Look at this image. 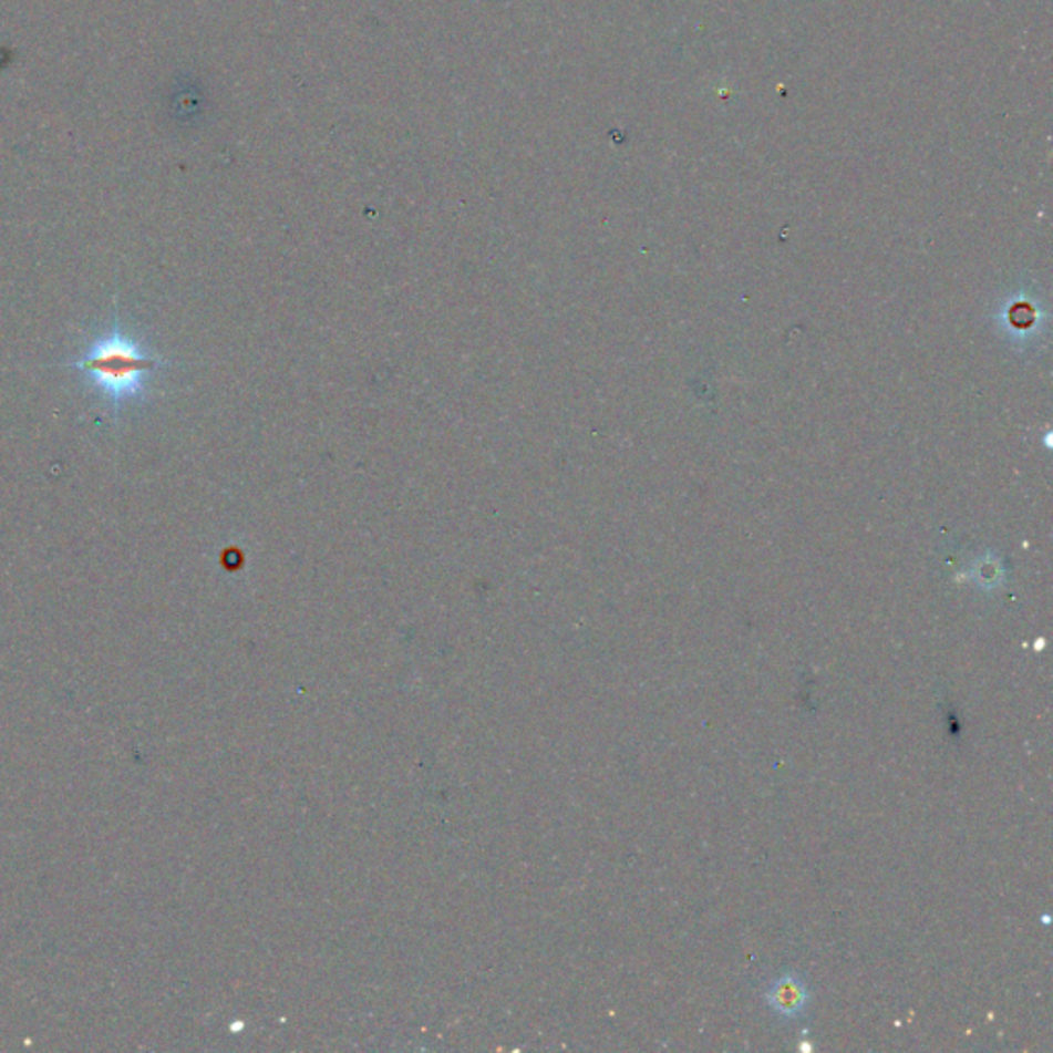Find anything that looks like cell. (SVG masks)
Here are the masks:
<instances>
[{"instance_id": "7a4b0ae2", "label": "cell", "mask_w": 1053, "mask_h": 1053, "mask_svg": "<svg viewBox=\"0 0 1053 1053\" xmlns=\"http://www.w3.org/2000/svg\"><path fill=\"white\" fill-rule=\"evenodd\" d=\"M767 1000H770L772 1009L780 1012V1014L796 1016V1014H801L803 1010L807 1009V985L794 973H786L770 988Z\"/></svg>"}, {"instance_id": "6da1fadb", "label": "cell", "mask_w": 1053, "mask_h": 1053, "mask_svg": "<svg viewBox=\"0 0 1053 1053\" xmlns=\"http://www.w3.org/2000/svg\"><path fill=\"white\" fill-rule=\"evenodd\" d=\"M159 364V359L146 352L138 338L114 323L93 335L81 357L69 367L81 373L89 390L117 414L141 402L146 381Z\"/></svg>"}]
</instances>
